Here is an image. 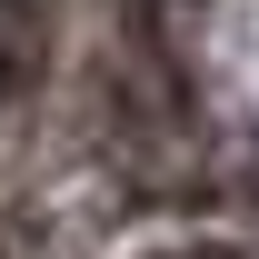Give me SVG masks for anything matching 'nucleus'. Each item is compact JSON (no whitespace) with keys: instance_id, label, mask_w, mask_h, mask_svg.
I'll use <instances>...</instances> for the list:
<instances>
[{"instance_id":"obj_2","label":"nucleus","mask_w":259,"mask_h":259,"mask_svg":"<svg viewBox=\"0 0 259 259\" xmlns=\"http://www.w3.org/2000/svg\"><path fill=\"white\" fill-rule=\"evenodd\" d=\"M30 80H40V30H0V110L30 100Z\"/></svg>"},{"instance_id":"obj_1","label":"nucleus","mask_w":259,"mask_h":259,"mask_svg":"<svg viewBox=\"0 0 259 259\" xmlns=\"http://www.w3.org/2000/svg\"><path fill=\"white\" fill-rule=\"evenodd\" d=\"M209 0H120V30L140 40V50H180V30H190Z\"/></svg>"}]
</instances>
